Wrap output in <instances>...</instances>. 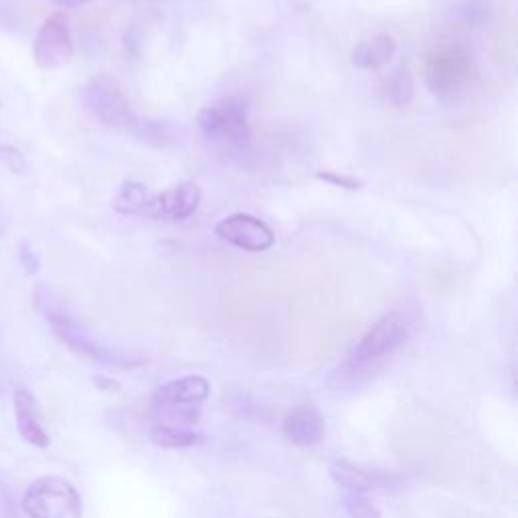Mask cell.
I'll return each instance as SVG.
<instances>
[{
  "mask_svg": "<svg viewBox=\"0 0 518 518\" xmlns=\"http://www.w3.org/2000/svg\"><path fill=\"white\" fill-rule=\"evenodd\" d=\"M389 102L397 108H405L413 100V77L405 65H401L391 77L387 85Z\"/></svg>",
  "mask_w": 518,
  "mask_h": 518,
  "instance_id": "17",
  "label": "cell"
},
{
  "mask_svg": "<svg viewBox=\"0 0 518 518\" xmlns=\"http://www.w3.org/2000/svg\"><path fill=\"white\" fill-rule=\"evenodd\" d=\"M23 510L29 518H81L83 504L69 480L43 476L25 492Z\"/></svg>",
  "mask_w": 518,
  "mask_h": 518,
  "instance_id": "4",
  "label": "cell"
},
{
  "mask_svg": "<svg viewBox=\"0 0 518 518\" xmlns=\"http://www.w3.org/2000/svg\"><path fill=\"white\" fill-rule=\"evenodd\" d=\"M0 160H3L11 170L23 172L25 170V160L23 154L11 146H0Z\"/></svg>",
  "mask_w": 518,
  "mask_h": 518,
  "instance_id": "21",
  "label": "cell"
},
{
  "mask_svg": "<svg viewBox=\"0 0 518 518\" xmlns=\"http://www.w3.org/2000/svg\"><path fill=\"white\" fill-rule=\"evenodd\" d=\"M19 249H21V251H19V255H21V264H23L25 272H27V274H31V276H35V274L39 272V268H41V262H39L37 253L31 249V245H29L27 241H23Z\"/></svg>",
  "mask_w": 518,
  "mask_h": 518,
  "instance_id": "20",
  "label": "cell"
},
{
  "mask_svg": "<svg viewBox=\"0 0 518 518\" xmlns=\"http://www.w3.org/2000/svg\"><path fill=\"white\" fill-rule=\"evenodd\" d=\"M199 128L209 142L227 150H243L251 138L247 110L237 100L205 108L199 114Z\"/></svg>",
  "mask_w": 518,
  "mask_h": 518,
  "instance_id": "5",
  "label": "cell"
},
{
  "mask_svg": "<svg viewBox=\"0 0 518 518\" xmlns=\"http://www.w3.org/2000/svg\"><path fill=\"white\" fill-rule=\"evenodd\" d=\"M51 3L55 7H61V9H75V7H81V5H88L90 0H51Z\"/></svg>",
  "mask_w": 518,
  "mask_h": 518,
  "instance_id": "22",
  "label": "cell"
},
{
  "mask_svg": "<svg viewBox=\"0 0 518 518\" xmlns=\"http://www.w3.org/2000/svg\"><path fill=\"white\" fill-rule=\"evenodd\" d=\"M150 197H152V193L144 185L124 183L118 189V193L112 201V207H114V211H118L122 215H144Z\"/></svg>",
  "mask_w": 518,
  "mask_h": 518,
  "instance_id": "16",
  "label": "cell"
},
{
  "mask_svg": "<svg viewBox=\"0 0 518 518\" xmlns=\"http://www.w3.org/2000/svg\"><path fill=\"white\" fill-rule=\"evenodd\" d=\"M35 304H37L39 312L45 314V318H47L51 330L55 332V336L73 353L83 355V357H88V359L98 361V363L108 365V367H118V369H134V367H140L144 363V359L100 347L96 340H92L88 336V332L83 330V326L77 320H73L67 312H63L59 308V304L55 302L49 288H45V286L35 288Z\"/></svg>",
  "mask_w": 518,
  "mask_h": 518,
  "instance_id": "1",
  "label": "cell"
},
{
  "mask_svg": "<svg viewBox=\"0 0 518 518\" xmlns=\"http://www.w3.org/2000/svg\"><path fill=\"white\" fill-rule=\"evenodd\" d=\"M284 436L300 446V448H312L318 446L324 436H326V421L324 415L312 407V405H302L292 409L286 419H284Z\"/></svg>",
  "mask_w": 518,
  "mask_h": 518,
  "instance_id": "11",
  "label": "cell"
},
{
  "mask_svg": "<svg viewBox=\"0 0 518 518\" xmlns=\"http://www.w3.org/2000/svg\"><path fill=\"white\" fill-rule=\"evenodd\" d=\"M15 415H17V427L19 434L25 442H29L35 448H47L49 446V434L45 431V425L39 415L37 401L31 391L19 389L15 393Z\"/></svg>",
  "mask_w": 518,
  "mask_h": 518,
  "instance_id": "12",
  "label": "cell"
},
{
  "mask_svg": "<svg viewBox=\"0 0 518 518\" xmlns=\"http://www.w3.org/2000/svg\"><path fill=\"white\" fill-rule=\"evenodd\" d=\"M85 106L90 108V112L108 128L118 130V132H128L140 138H150L154 136V130L146 126V122L138 120L130 100L122 92L120 85L108 77V75H98L92 77L81 92Z\"/></svg>",
  "mask_w": 518,
  "mask_h": 518,
  "instance_id": "2",
  "label": "cell"
},
{
  "mask_svg": "<svg viewBox=\"0 0 518 518\" xmlns=\"http://www.w3.org/2000/svg\"><path fill=\"white\" fill-rule=\"evenodd\" d=\"M330 476L332 480L347 488L349 492H369L373 488H379V486H385L393 480H399V476H393V474H387V472H379V470H365L361 466H355L347 460H338L330 466Z\"/></svg>",
  "mask_w": 518,
  "mask_h": 518,
  "instance_id": "13",
  "label": "cell"
},
{
  "mask_svg": "<svg viewBox=\"0 0 518 518\" xmlns=\"http://www.w3.org/2000/svg\"><path fill=\"white\" fill-rule=\"evenodd\" d=\"M201 205V189L195 183H181L158 195H152L146 207V217L185 221L197 213Z\"/></svg>",
  "mask_w": 518,
  "mask_h": 518,
  "instance_id": "9",
  "label": "cell"
},
{
  "mask_svg": "<svg viewBox=\"0 0 518 518\" xmlns=\"http://www.w3.org/2000/svg\"><path fill=\"white\" fill-rule=\"evenodd\" d=\"M215 235L247 253H264L276 245V233L268 223L249 213H233L215 225Z\"/></svg>",
  "mask_w": 518,
  "mask_h": 518,
  "instance_id": "8",
  "label": "cell"
},
{
  "mask_svg": "<svg viewBox=\"0 0 518 518\" xmlns=\"http://www.w3.org/2000/svg\"><path fill=\"white\" fill-rule=\"evenodd\" d=\"M316 179L318 181H324V183H330L332 187H338V189H347V191H359L363 189V181L357 179V177H349V175H338V172L334 170H318L316 172Z\"/></svg>",
  "mask_w": 518,
  "mask_h": 518,
  "instance_id": "19",
  "label": "cell"
},
{
  "mask_svg": "<svg viewBox=\"0 0 518 518\" xmlns=\"http://www.w3.org/2000/svg\"><path fill=\"white\" fill-rule=\"evenodd\" d=\"M342 502L353 518H381L379 506L361 492H347L344 494Z\"/></svg>",
  "mask_w": 518,
  "mask_h": 518,
  "instance_id": "18",
  "label": "cell"
},
{
  "mask_svg": "<svg viewBox=\"0 0 518 518\" xmlns=\"http://www.w3.org/2000/svg\"><path fill=\"white\" fill-rule=\"evenodd\" d=\"M395 51H397V41L391 35L381 33L369 41L359 43L351 55V61L361 71H379L391 63V59L395 57Z\"/></svg>",
  "mask_w": 518,
  "mask_h": 518,
  "instance_id": "14",
  "label": "cell"
},
{
  "mask_svg": "<svg viewBox=\"0 0 518 518\" xmlns=\"http://www.w3.org/2000/svg\"><path fill=\"white\" fill-rule=\"evenodd\" d=\"M409 334V320L403 312L391 310L383 314L357 344L353 363L355 367H369L391 357Z\"/></svg>",
  "mask_w": 518,
  "mask_h": 518,
  "instance_id": "6",
  "label": "cell"
},
{
  "mask_svg": "<svg viewBox=\"0 0 518 518\" xmlns=\"http://www.w3.org/2000/svg\"><path fill=\"white\" fill-rule=\"evenodd\" d=\"M75 47L65 13L57 11L45 19L33 43L35 65L43 71H57L73 59Z\"/></svg>",
  "mask_w": 518,
  "mask_h": 518,
  "instance_id": "7",
  "label": "cell"
},
{
  "mask_svg": "<svg viewBox=\"0 0 518 518\" xmlns=\"http://www.w3.org/2000/svg\"><path fill=\"white\" fill-rule=\"evenodd\" d=\"M474 73L472 55L460 45L438 49L425 63V81L440 100H458L470 85Z\"/></svg>",
  "mask_w": 518,
  "mask_h": 518,
  "instance_id": "3",
  "label": "cell"
},
{
  "mask_svg": "<svg viewBox=\"0 0 518 518\" xmlns=\"http://www.w3.org/2000/svg\"><path fill=\"white\" fill-rule=\"evenodd\" d=\"M150 440L154 446L158 448H166V450H185L191 448L195 444L201 442V436L195 434V431H189L185 427L179 425H168V423H160L150 431Z\"/></svg>",
  "mask_w": 518,
  "mask_h": 518,
  "instance_id": "15",
  "label": "cell"
},
{
  "mask_svg": "<svg viewBox=\"0 0 518 518\" xmlns=\"http://www.w3.org/2000/svg\"><path fill=\"white\" fill-rule=\"evenodd\" d=\"M211 393V383L201 375L172 379L160 385L152 395V405L156 409L177 407V405H193L203 403Z\"/></svg>",
  "mask_w": 518,
  "mask_h": 518,
  "instance_id": "10",
  "label": "cell"
}]
</instances>
